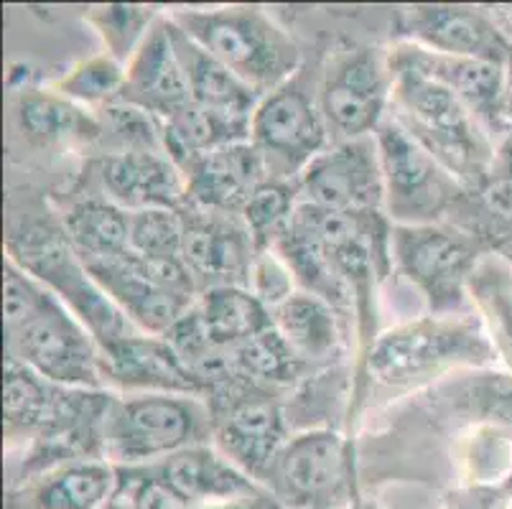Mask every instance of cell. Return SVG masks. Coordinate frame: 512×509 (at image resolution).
<instances>
[{
  "mask_svg": "<svg viewBox=\"0 0 512 509\" xmlns=\"http://www.w3.org/2000/svg\"><path fill=\"white\" fill-rule=\"evenodd\" d=\"M250 143L271 179L283 181H299L306 166L332 146L316 95L306 92L299 77L260 97L250 118Z\"/></svg>",
  "mask_w": 512,
  "mask_h": 509,
  "instance_id": "11",
  "label": "cell"
},
{
  "mask_svg": "<svg viewBox=\"0 0 512 509\" xmlns=\"http://www.w3.org/2000/svg\"><path fill=\"white\" fill-rule=\"evenodd\" d=\"M179 212L184 224L181 258L199 293L222 286L248 288L260 250L240 214L214 212L194 204H184Z\"/></svg>",
  "mask_w": 512,
  "mask_h": 509,
  "instance_id": "14",
  "label": "cell"
},
{
  "mask_svg": "<svg viewBox=\"0 0 512 509\" xmlns=\"http://www.w3.org/2000/svg\"><path fill=\"white\" fill-rule=\"evenodd\" d=\"M474 408L487 426L505 431L512 441V375L500 370H487L474 380L472 395Z\"/></svg>",
  "mask_w": 512,
  "mask_h": 509,
  "instance_id": "38",
  "label": "cell"
},
{
  "mask_svg": "<svg viewBox=\"0 0 512 509\" xmlns=\"http://www.w3.org/2000/svg\"><path fill=\"white\" fill-rule=\"evenodd\" d=\"M161 16H164V11H158V8L110 3V6L90 8L87 23L95 28V34L102 39L107 54L128 67V62L136 56V51L141 49Z\"/></svg>",
  "mask_w": 512,
  "mask_h": 509,
  "instance_id": "34",
  "label": "cell"
},
{
  "mask_svg": "<svg viewBox=\"0 0 512 509\" xmlns=\"http://www.w3.org/2000/svg\"><path fill=\"white\" fill-rule=\"evenodd\" d=\"M301 204L299 184L296 181L268 179L250 196V202L242 207L240 217L248 224L258 250H273L276 242L291 227L296 209Z\"/></svg>",
  "mask_w": 512,
  "mask_h": 509,
  "instance_id": "33",
  "label": "cell"
},
{
  "mask_svg": "<svg viewBox=\"0 0 512 509\" xmlns=\"http://www.w3.org/2000/svg\"><path fill=\"white\" fill-rule=\"evenodd\" d=\"M390 69L395 79L390 118L398 120L467 189L482 186L495 166L497 143L492 135L444 84L416 69L393 64Z\"/></svg>",
  "mask_w": 512,
  "mask_h": 509,
  "instance_id": "4",
  "label": "cell"
},
{
  "mask_svg": "<svg viewBox=\"0 0 512 509\" xmlns=\"http://www.w3.org/2000/svg\"><path fill=\"white\" fill-rule=\"evenodd\" d=\"M100 509H133V507H130L128 499L120 497V494L115 492V494H113V499H110V502H107L105 507H100Z\"/></svg>",
  "mask_w": 512,
  "mask_h": 509,
  "instance_id": "41",
  "label": "cell"
},
{
  "mask_svg": "<svg viewBox=\"0 0 512 509\" xmlns=\"http://www.w3.org/2000/svg\"><path fill=\"white\" fill-rule=\"evenodd\" d=\"M97 120H100V140H97L92 156L125 151H164L161 123L138 107L115 102L97 112Z\"/></svg>",
  "mask_w": 512,
  "mask_h": 509,
  "instance_id": "35",
  "label": "cell"
},
{
  "mask_svg": "<svg viewBox=\"0 0 512 509\" xmlns=\"http://www.w3.org/2000/svg\"><path fill=\"white\" fill-rule=\"evenodd\" d=\"M184 224L179 209H146L130 214V252L148 263L181 258Z\"/></svg>",
  "mask_w": 512,
  "mask_h": 509,
  "instance_id": "36",
  "label": "cell"
},
{
  "mask_svg": "<svg viewBox=\"0 0 512 509\" xmlns=\"http://www.w3.org/2000/svg\"><path fill=\"white\" fill-rule=\"evenodd\" d=\"M502 489H505V494H507V502L512 504V474L507 476V479H505V484H502Z\"/></svg>",
  "mask_w": 512,
  "mask_h": 509,
  "instance_id": "44",
  "label": "cell"
},
{
  "mask_svg": "<svg viewBox=\"0 0 512 509\" xmlns=\"http://www.w3.org/2000/svg\"><path fill=\"white\" fill-rule=\"evenodd\" d=\"M186 181V204L240 214L260 184L271 179L263 158L250 140L202 153L181 166Z\"/></svg>",
  "mask_w": 512,
  "mask_h": 509,
  "instance_id": "20",
  "label": "cell"
},
{
  "mask_svg": "<svg viewBox=\"0 0 512 509\" xmlns=\"http://www.w3.org/2000/svg\"><path fill=\"white\" fill-rule=\"evenodd\" d=\"M235 357L242 377L278 387V390H288L311 375L301 359L291 352V347L283 342L276 326L235 347Z\"/></svg>",
  "mask_w": 512,
  "mask_h": 509,
  "instance_id": "32",
  "label": "cell"
},
{
  "mask_svg": "<svg viewBox=\"0 0 512 509\" xmlns=\"http://www.w3.org/2000/svg\"><path fill=\"white\" fill-rule=\"evenodd\" d=\"M390 255L400 275L423 296L428 314L474 311L469 283L487 250L456 224H393Z\"/></svg>",
  "mask_w": 512,
  "mask_h": 509,
  "instance_id": "6",
  "label": "cell"
},
{
  "mask_svg": "<svg viewBox=\"0 0 512 509\" xmlns=\"http://www.w3.org/2000/svg\"><path fill=\"white\" fill-rule=\"evenodd\" d=\"M105 387L113 392H181L199 395L192 372L166 336L136 329L100 347Z\"/></svg>",
  "mask_w": 512,
  "mask_h": 509,
  "instance_id": "18",
  "label": "cell"
},
{
  "mask_svg": "<svg viewBox=\"0 0 512 509\" xmlns=\"http://www.w3.org/2000/svg\"><path fill=\"white\" fill-rule=\"evenodd\" d=\"M497 362L495 344L477 311L418 316L377 334L352 390V418L360 410L367 377L388 387H413L459 367L490 370Z\"/></svg>",
  "mask_w": 512,
  "mask_h": 509,
  "instance_id": "2",
  "label": "cell"
},
{
  "mask_svg": "<svg viewBox=\"0 0 512 509\" xmlns=\"http://www.w3.org/2000/svg\"><path fill=\"white\" fill-rule=\"evenodd\" d=\"M171 36H174L176 54H179L181 67H184L194 105L230 112V115H242V118H253L255 107L260 102L258 92L250 90L248 84H242L230 69L222 67L212 54H207L202 46L194 44L174 23H171Z\"/></svg>",
  "mask_w": 512,
  "mask_h": 509,
  "instance_id": "27",
  "label": "cell"
},
{
  "mask_svg": "<svg viewBox=\"0 0 512 509\" xmlns=\"http://www.w3.org/2000/svg\"><path fill=\"white\" fill-rule=\"evenodd\" d=\"M505 112H507V120L512 125V59L507 64V95H505Z\"/></svg>",
  "mask_w": 512,
  "mask_h": 509,
  "instance_id": "40",
  "label": "cell"
},
{
  "mask_svg": "<svg viewBox=\"0 0 512 509\" xmlns=\"http://www.w3.org/2000/svg\"><path fill=\"white\" fill-rule=\"evenodd\" d=\"M120 102L148 112L158 123H166L192 105V92L184 67L176 54L169 16H161L141 49L125 67V87Z\"/></svg>",
  "mask_w": 512,
  "mask_h": 509,
  "instance_id": "19",
  "label": "cell"
},
{
  "mask_svg": "<svg viewBox=\"0 0 512 509\" xmlns=\"http://www.w3.org/2000/svg\"><path fill=\"white\" fill-rule=\"evenodd\" d=\"M385 184V214L393 224H446L467 186L388 115L375 133Z\"/></svg>",
  "mask_w": 512,
  "mask_h": 509,
  "instance_id": "8",
  "label": "cell"
},
{
  "mask_svg": "<svg viewBox=\"0 0 512 509\" xmlns=\"http://www.w3.org/2000/svg\"><path fill=\"white\" fill-rule=\"evenodd\" d=\"M16 125L39 148H77L92 156L100 140L97 112L74 105L57 90L21 87L16 95Z\"/></svg>",
  "mask_w": 512,
  "mask_h": 509,
  "instance_id": "24",
  "label": "cell"
},
{
  "mask_svg": "<svg viewBox=\"0 0 512 509\" xmlns=\"http://www.w3.org/2000/svg\"><path fill=\"white\" fill-rule=\"evenodd\" d=\"M74 255L85 268L118 260L130 252V214L105 196H79L59 214Z\"/></svg>",
  "mask_w": 512,
  "mask_h": 509,
  "instance_id": "26",
  "label": "cell"
},
{
  "mask_svg": "<svg viewBox=\"0 0 512 509\" xmlns=\"http://www.w3.org/2000/svg\"><path fill=\"white\" fill-rule=\"evenodd\" d=\"M169 18L260 97L299 77V44L260 6L176 8Z\"/></svg>",
  "mask_w": 512,
  "mask_h": 509,
  "instance_id": "3",
  "label": "cell"
},
{
  "mask_svg": "<svg viewBox=\"0 0 512 509\" xmlns=\"http://www.w3.org/2000/svg\"><path fill=\"white\" fill-rule=\"evenodd\" d=\"M87 273L97 286L107 293V298L123 311L130 324L146 334L166 336L176 326V321L194 306L197 298L184 296L164 288L158 280L148 275V270L138 263L136 255H123L118 260L90 265Z\"/></svg>",
  "mask_w": 512,
  "mask_h": 509,
  "instance_id": "21",
  "label": "cell"
},
{
  "mask_svg": "<svg viewBox=\"0 0 512 509\" xmlns=\"http://www.w3.org/2000/svg\"><path fill=\"white\" fill-rule=\"evenodd\" d=\"M87 171L92 191L128 214L186 204L184 174L164 151L102 153L90 158Z\"/></svg>",
  "mask_w": 512,
  "mask_h": 509,
  "instance_id": "17",
  "label": "cell"
},
{
  "mask_svg": "<svg viewBox=\"0 0 512 509\" xmlns=\"http://www.w3.org/2000/svg\"><path fill=\"white\" fill-rule=\"evenodd\" d=\"M492 174L512 181V128L507 130L505 138H502L500 143H497L495 166H492Z\"/></svg>",
  "mask_w": 512,
  "mask_h": 509,
  "instance_id": "39",
  "label": "cell"
},
{
  "mask_svg": "<svg viewBox=\"0 0 512 509\" xmlns=\"http://www.w3.org/2000/svg\"><path fill=\"white\" fill-rule=\"evenodd\" d=\"M400 41L449 56L507 67L512 36L497 8L484 6H406L398 11Z\"/></svg>",
  "mask_w": 512,
  "mask_h": 509,
  "instance_id": "13",
  "label": "cell"
},
{
  "mask_svg": "<svg viewBox=\"0 0 512 509\" xmlns=\"http://www.w3.org/2000/svg\"><path fill=\"white\" fill-rule=\"evenodd\" d=\"M6 357L64 387L107 390L95 336L54 291L6 255Z\"/></svg>",
  "mask_w": 512,
  "mask_h": 509,
  "instance_id": "1",
  "label": "cell"
},
{
  "mask_svg": "<svg viewBox=\"0 0 512 509\" xmlns=\"http://www.w3.org/2000/svg\"><path fill=\"white\" fill-rule=\"evenodd\" d=\"M273 326L309 372L332 367L355 342V331L337 308L306 291H296L273 311Z\"/></svg>",
  "mask_w": 512,
  "mask_h": 509,
  "instance_id": "23",
  "label": "cell"
},
{
  "mask_svg": "<svg viewBox=\"0 0 512 509\" xmlns=\"http://www.w3.org/2000/svg\"><path fill=\"white\" fill-rule=\"evenodd\" d=\"M393 69L388 49L342 46L321 69L316 105L332 143L370 138L393 107Z\"/></svg>",
  "mask_w": 512,
  "mask_h": 509,
  "instance_id": "9",
  "label": "cell"
},
{
  "mask_svg": "<svg viewBox=\"0 0 512 509\" xmlns=\"http://www.w3.org/2000/svg\"><path fill=\"white\" fill-rule=\"evenodd\" d=\"M263 487L281 509H337L352 489V443L334 428L291 433Z\"/></svg>",
  "mask_w": 512,
  "mask_h": 509,
  "instance_id": "10",
  "label": "cell"
},
{
  "mask_svg": "<svg viewBox=\"0 0 512 509\" xmlns=\"http://www.w3.org/2000/svg\"><path fill=\"white\" fill-rule=\"evenodd\" d=\"M105 459L113 466H148L186 448L212 443L207 400L181 392H115L107 408Z\"/></svg>",
  "mask_w": 512,
  "mask_h": 509,
  "instance_id": "5",
  "label": "cell"
},
{
  "mask_svg": "<svg viewBox=\"0 0 512 509\" xmlns=\"http://www.w3.org/2000/svg\"><path fill=\"white\" fill-rule=\"evenodd\" d=\"M161 133H164V151L181 168L202 153L250 140V118L209 110L192 102L179 115L161 123Z\"/></svg>",
  "mask_w": 512,
  "mask_h": 509,
  "instance_id": "29",
  "label": "cell"
},
{
  "mask_svg": "<svg viewBox=\"0 0 512 509\" xmlns=\"http://www.w3.org/2000/svg\"><path fill=\"white\" fill-rule=\"evenodd\" d=\"M158 482L164 484L186 509L212 507V504H248L255 509H281L268 489L237 469L232 461L212 446L186 448L158 464L143 466Z\"/></svg>",
  "mask_w": 512,
  "mask_h": 509,
  "instance_id": "16",
  "label": "cell"
},
{
  "mask_svg": "<svg viewBox=\"0 0 512 509\" xmlns=\"http://www.w3.org/2000/svg\"><path fill=\"white\" fill-rule=\"evenodd\" d=\"M115 489L118 469L110 461H72L13 489L8 509H100Z\"/></svg>",
  "mask_w": 512,
  "mask_h": 509,
  "instance_id": "25",
  "label": "cell"
},
{
  "mask_svg": "<svg viewBox=\"0 0 512 509\" xmlns=\"http://www.w3.org/2000/svg\"><path fill=\"white\" fill-rule=\"evenodd\" d=\"M497 13H500L502 23H505V28L510 31V36H512V6H500L497 8Z\"/></svg>",
  "mask_w": 512,
  "mask_h": 509,
  "instance_id": "42",
  "label": "cell"
},
{
  "mask_svg": "<svg viewBox=\"0 0 512 509\" xmlns=\"http://www.w3.org/2000/svg\"><path fill=\"white\" fill-rule=\"evenodd\" d=\"M87 387H64L44 380L29 367L6 357L3 382V410H6V436L11 443L29 446L49 428L59 426L77 410Z\"/></svg>",
  "mask_w": 512,
  "mask_h": 509,
  "instance_id": "22",
  "label": "cell"
},
{
  "mask_svg": "<svg viewBox=\"0 0 512 509\" xmlns=\"http://www.w3.org/2000/svg\"><path fill=\"white\" fill-rule=\"evenodd\" d=\"M123 87L125 64L113 59L107 51L87 56L51 82V90H57L59 95L90 112H100L120 102Z\"/></svg>",
  "mask_w": 512,
  "mask_h": 509,
  "instance_id": "31",
  "label": "cell"
},
{
  "mask_svg": "<svg viewBox=\"0 0 512 509\" xmlns=\"http://www.w3.org/2000/svg\"><path fill=\"white\" fill-rule=\"evenodd\" d=\"M194 316L217 347H240L253 336L273 329V314L248 288L222 286L199 293Z\"/></svg>",
  "mask_w": 512,
  "mask_h": 509,
  "instance_id": "28",
  "label": "cell"
},
{
  "mask_svg": "<svg viewBox=\"0 0 512 509\" xmlns=\"http://www.w3.org/2000/svg\"><path fill=\"white\" fill-rule=\"evenodd\" d=\"M474 311L482 316L500 364L512 375V263L497 252L479 260L469 283Z\"/></svg>",
  "mask_w": 512,
  "mask_h": 509,
  "instance_id": "30",
  "label": "cell"
},
{
  "mask_svg": "<svg viewBox=\"0 0 512 509\" xmlns=\"http://www.w3.org/2000/svg\"><path fill=\"white\" fill-rule=\"evenodd\" d=\"M301 202L339 214H385V184L375 135L332 143L299 176Z\"/></svg>",
  "mask_w": 512,
  "mask_h": 509,
  "instance_id": "12",
  "label": "cell"
},
{
  "mask_svg": "<svg viewBox=\"0 0 512 509\" xmlns=\"http://www.w3.org/2000/svg\"><path fill=\"white\" fill-rule=\"evenodd\" d=\"M248 291L273 314L281 303H286L293 293L299 291V286H296V278H293L286 260L276 250H260L253 273H250Z\"/></svg>",
  "mask_w": 512,
  "mask_h": 509,
  "instance_id": "37",
  "label": "cell"
},
{
  "mask_svg": "<svg viewBox=\"0 0 512 509\" xmlns=\"http://www.w3.org/2000/svg\"><path fill=\"white\" fill-rule=\"evenodd\" d=\"M502 258H507L512 263V252H507V255H502Z\"/></svg>",
  "mask_w": 512,
  "mask_h": 509,
  "instance_id": "45",
  "label": "cell"
},
{
  "mask_svg": "<svg viewBox=\"0 0 512 509\" xmlns=\"http://www.w3.org/2000/svg\"><path fill=\"white\" fill-rule=\"evenodd\" d=\"M212 446L227 461L263 484L265 471L291 438L283 390L237 377L207 395Z\"/></svg>",
  "mask_w": 512,
  "mask_h": 509,
  "instance_id": "7",
  "label": "cell"
},
{
  "mask_svg": "<svg viewBox=\"0 0 512 509\" xmlns=\"http://www.w3.org/2000/svg\"><path fill=\"white\" fill-rule=\"evenodd\" d=\"M393 67L416 69L434 82L444 84L469 107L474 118L484 125L495 143H500L512 128L505 112L507 67L492 62H479L467 56H449L439 51L423 49L411 41H398L388 49Z\"/></svg>",
  "mask_w": 512,
  "mask_h": 509,
  "instance_id": "15",
  "label": "cell"
},
{
  "mask_svg": "<svg viewBox=\"0 0 512 509\" xmlns=\"http://www.w3.org/2000/svg\"><path fill=\"white\" fill-rule=\"evenodd\" d=\"M194 509H255L248 504H212V507H194Z\"/></svg>",
  "mask_w": 512,
  "mask_h": 509,
  "instance_id": "43",
  "label": "cell"
}]
</instances>
